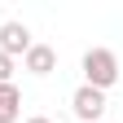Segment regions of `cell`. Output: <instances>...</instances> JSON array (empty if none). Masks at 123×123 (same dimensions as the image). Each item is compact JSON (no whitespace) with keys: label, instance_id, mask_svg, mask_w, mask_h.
Instances as JSON below:
<instances>
[{"label":"cell","instance_id":"5b68a950","mask_svg":"<svg viewBox=\"0 0 123 123\" xmlns=\"http://www.w3.org/2000/svg\"><path fill=\"white\" fill-rule=\"evenodd\" d=\"M18 114H22L18 84H0V123H18Z\"/></svg>","mask_w":123,"mask_h":123},{"label":"cell","instance_id":"8992f818","mask_svg":"<svg viewBox=\"0 0 123 123\" xmlns=\"http://www.w3.org/2000/svg\"><path fill=\"white\" fill-rule=\"evenodd\" d=\"M0 84H13V57L0 53Z\"/></svg>","mask_w":123,"mask_h":123},{"label":"cell","instance_id":"52a82bcc","mask_svg":"<svg viewBox=\"0 0 123 123\" xmlns=\"http://www.w3.org/2000/svg\"><path fill=\"white\" fill-rule=\"evenodd\" d=\"M26 123H53V119H49V114H31Z\"/></svg>","mask_w":123,"mask_h":123},{"label":"cell","instance_id":"7a4b0ae2","mask_svg":"<svg viewBox=\"0 0 123 123\" xmlns=\"http://www.w3.org/2000/svg\"><path fill=\"white\" fill-rule=\"evenodd\" d=\"M70 110H75L79 123H101V114H105V92L79 84V88H75V97H70Z\"/></svg>","mask_w":123,"mask_h":123},{"label":"cell","instance_id":"3957f363","mask_svg":"<svg viewBox=\"0 0 123 123\" xmlns=\"http://www.w3.org/2000/svg\"><path fill=\"white\" fill-rule=\"evenodd\" d=\"M31 31L22 26V22H5L0 26V53L5 57H26V49H31Z\"/></svg>","mask_w":123,"mask_h":123},{"label":"cell","instance_id":"277c9868","mask_svg":"<svg viewBox=\"0 0 123 123\" xmlns=\"http://www.w3.org/2000/svg\"><path fill=\"white\" fill-rule=\"evenodd\" d=\"M22 66H26L31 75H40V79H44V75H53V70H57V53L49 49V44H31L26 57H22Z\"/></svg>","mask_w":123,"mask_h":123},{"label":"cell","instance_id":"6da1fadb","mask_svg":"<svg viewBox=\"0 0 123 123\" xmlns=\"http://www.w3.org/2000/svg\"><path fill=\"white\" fill-rule=\"evenodd\" d=\"M84 84L97 88V92L114 88V84H119V57H114L110 49H88V53H84Z\"/></svg>","mask_w":123,"mask_h":123}]
</instances>
